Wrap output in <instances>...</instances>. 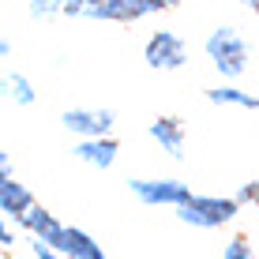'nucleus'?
<instances>
[{
    "label": "nucleus",
    "mask_w": 259,
    "mask_h": 259,
    "mask_svg": "<svg viewBox=\"0 0 259 259\" xmlns=\"http://www.w3.org/2000/svg\"><path fill=\"white\" fill-rule=\"evenodd\" d=\"M181 0H64V15L98 23H139L147 15L173 12Z\"/></svg>",
    "instance_id": "1"
},
{
    "label": "nucleus",
    "mask_w": 259,
    "mask_h": 259,
    "mask_svg": "<svg viewBox=\"0 0 259 259\" xmlns=\"http://www.w3.org/2000/svg\"><path fill=\"white\" fill-rule=\"evenodd\" d=\"M203 49H207L210 64L218 68L222 79L244 75V68H248V41L240 38L237 26H214V30L207 34V41H203Z\"/></svg>",
    "instance_id": "2"
},
{
    "label": "nucleus",
    "mask_w": 259,
    "mask_h": 259,
    "mask_svg": "<svg viewBox=\"0 0 259 259\" xmlns=\"http://www.w3.org/2000/svg\"><path fill=\"white\" fill-rule=\"evenodd\" d=\"M240 214L237 195H192L184 207H177V218L195 229H222Z\"/></svg>",
    "instance_id": "3"
},
{
    "label": "nucleus",
    "mask_w": 259,
    "mask_h": 259,
    "mask_svg": "<svg viewBox=\"0 0 259 259\" xmlns=\"http://www.w3.org/2000/svg\"><path fill=\"white\" fill-rule=\"evenodd\" d=\"M132 195L143 203V207H184L192 199V188L184 181H173V177H162V181H128Z\"/></svg>",
    "instance_id": "4"
},
{
    "label": "nucleus",
    "mask_w": 259,
    "mask_h": 259,
    "mask_svg": "<svg viewBox=\"0 0 259 259\" xmlns=\"http://www.w3.org/2000/svg\"><path fill=\"white\" fill-rule=\"evenodd\" d=\"M143 57H147V64L154 71H177V68H184V60H188V46H184V38L177 30H154L147 38Z\"/></svg>",
    "instance_id": "5"
},
{
    "label": "nucleus",
    "mask_w": 259,
    "mask_h": 259,
    "mask_svg": "<svg viewBox=\"0 0 259 259\" xmlns=\"http://www.w3.org/2000/svg\"><path fill=\"white\" fill-rule=\"evenodd\" d=\"M60 124L71 132L75 139H94V136H113V109H68Z\"/></svg>",
    "instance_id": "6"
},
{
    "label": "nucleus",
    "mask_w": 259,
    "mask_h": 259,
    "mask_svg": "<svg viewBox=\"0 0 259 259\" xmlns=\"http://www.w3.org/2000/svg\"><path fill=\"white\" fill-rule=\"evenodd\" d=\"M117 154H120V143L113 136H94V139H79L75 143V158L87 162V165H94V169H109L117 162Z\"/></svg>",
    "instance_id": "7"
},
{
    "label": "nucleus",
    "mask_w": 259,
    "mask_h": 259,
    "mask_svg": "<svg viewBox=\"0 0 259 259\" xmlns=\"http://www.w3.org/2000/svg\"><path fill=\"white\" fill-rule=\"evenodd\" d=\"M30 207H34L30 188L19 184L15 177H0V210H4V218H15V222H19Z\"/></svg>",
    "instance_id": "8"
},
{
    "label": "nucleus",
    "mask_w": 259,
    "mask_h": 259,
    "mask_svg": "<svg viewBox=\"0 0 259 259\" xmlns=\"http://www.w3.org/2000/svg\"><path fill=\"white\" fill-rule=\"evenodd\" d=\"M150 139H154L169 158H184V124L177 120V117L150 120Z\"/></svg>",
    "instance_id": "9"
},
{
    "label": "nucleus",
    "mask_w": 259,
    "mask_h": 259,
    "mask_svg": "<svg viewBox=\"0 0 259 259\" xmlns=\"http://www.w3.org/2000/svg\"><path fill=\"white\" fill-rule=\"evenodd\" d=\"M64 255H68V259H105L102 244H98L91 233L75 229V226L64 229Z\"/></svg>",
    "instance_id": "10"
},
{
    "label": "nucleus",
    "mask_w": 259,
    "mask_h": 259,
    "mask_svg": "<svg viewBox=\"0 0 259 259\" xmlns=\"http://www.w3.org/2000/svg\"><path fill=\"white\" fill-rule=\"evenodd\" d=\"M207 98H210L214 105H240V109H259V94H248V91H240V87H233V83L214 87V91H207Z\"/></svg>",
    "instance_id": "11"
},
{
    "label": "nucleus",
    "mask_w": 259,
    "mask_h": 259,
    "mask_svg": "<svg viewBox=\"0 0 259 259\" xmlns=\"http://www.w3.org/2000/svg\"><path fill=\"white\" fill-rule=\"evenodd\" d=\"M4 87H8V98H12L15 105H34V83L26 75H19V71H12V75L4 79Z\"/></svg>",
    "instance_id": "12"
},
{
    "label": "nucleus",
    "mask_w": 259,
    "mask_h": 259,
    "mask_svg": "<svg viewBox=\"0 0 259 259\" xmlns=\"http://www.w3.org/2000/svg\"><path fill=\"white\" fill-rule=\"evenodd\" d=\"M222 259H259V255L252 252V240L248 237H233L226 248H222Z\"/></svg>",
    "instance_id": "13"
},
{
    "label": "nucleus",
    "mask_w": 259,
    "mask_h": 259,
    "mask_svg": "<svg viewBox=\"0 0 259 259\" xmlns=\"http://www.w3.org/2000/svg\"><path fill=\"white\" fill-rule=\"evenodd\" d=\"M30 15H34V19H53V15H64V0H30Z\"/></svg>",
    "instance_id": "14"
},
{
    "label": "nucleus",
    "mask_w": 259,
    "mask_h": 259,
    "mask_svg": "<svg viewBox=\"0 0 259 259\" xmlns=\"http://www.w3.org/2000/svg\"><path fill=\"white\" fill-rule=\"evenodd\" d=\"M237 203L240 207H259V181H244L237 188Z\"/></svg>",
    "instance_id": "15"
},
{
    "label": "nucleus",
    "mask_w": 259,
    "mask_h": 259,
    "mask_svg": "<svg viewBox=\"0 0 259 259\" xmlns=\"http://www.w3.org/2000/svg\"><path fill=\"white\" fill-rule=\"evenodd\" d=\"M30 248H34V259H68L64 252H57L53 244H46V240H38V237L30 240Z\"/></svg>",
    "instance_id": "16"
},
{
    "label": "nucleus",
    "mask_w": 259,
    "mask_h": 259,
    "mask_svg": "<svg viewBox=\"0 0 259 259\" xmlns=\"http://www.w3.org/2000/svg\"><path fill=\"white\" fill-rule=\"evenodd\" d=\"M15 240H19V233H15L12 226H4V229H0V248H15Z\"/></svg>",
    "instance_id": "17"
},
{
    "label": "nucleus",
    "mask_w": 259,
    "mask_h": 259,
    "mask_svg": "<svg viewBox=\"0 0 259 259\" xmlns=\"http://www.w3.org/2000/svg\"><path fill=\"white\" fill-rule=\"evenodd\" d=\"M0 177H12V158L0 154Z\"/></svg>",
    "instance_id": "18"
},
{
    "label": "nucleus",
    "mask_w": 259,
    "mask_h": 259,
    "mask_svg": "<svg viewBox=\"0 0 259 259\" xmlns=\"http://www.w3.org/2000/svg\"><path fill=\"white\" fill-rule=\"evenodd\" d=\"M240 4H244V8H248L252 15H259V0H240Z\"/></svg>",
    "instance_id": "19"
}]
</instances>
